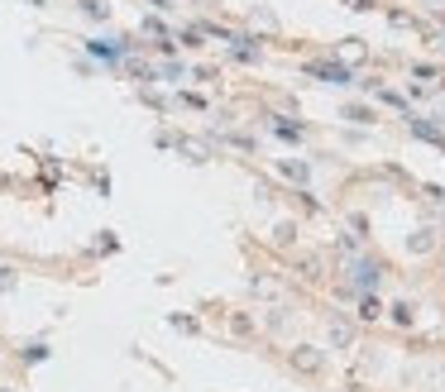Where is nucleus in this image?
<instances>
[{
    "mask_svg": "<svg viewBox=\"0 0 445 392\" xmlns=\"http://www.w3.org/2000/svg\"><path fill=\"white\" fill-rule=\"evenodd\" d=\"M82 10H87L91 19H106V0H82Z\"/></svg>",
    "mask_w": 445,
    "mask_h": 392,
    "instance_id": "nucleus-2",
    "label": "nucleus"
},
{
    "mask_svg": "<svg viewBox=\"0 0 445 392\" xmlns=\"http://www.w3.org/2000/svg\"><path fill=\"white\" fill-rule=\"evenodd\" d=\"M87 48H91L96 58H124V43H120V39H91Z\"/></svg>",
    "mask_w": 445,
    "mask_h": 392,
    "instance_id": "nucleus-1",
    "label": "nucleus"
}]
</instances>
